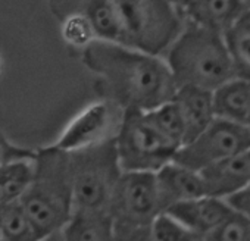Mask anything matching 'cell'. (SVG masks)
<instances>
[{
  "instance_id": "20",
  "label": "cell",
  "mask_w": 250,
  "mask_h": 241,
  "mask_svg": "<svg viewBox=\"0 0 250 241\" xmlns=\"http://www.w3.org/2000/svg\"><path fill=\"white\" fill-rule=\"evenodd\" d=\"M147 115L155 127L178 149L184 144V122L174 100L147 110Z\"/></svg>"
},
{
  "instance_id": "9",
  "label": "cell",
  "mask_w": 250,
  "mask_h": 241,
  "mask_svg": "<svg viewBox=\"0 0 250 241\" xmlns=\"http://www.w3.org/2000/svg\"><path fill=\"white\" fill-rule=\"evenodd\" d=\"M122 116L124 109L109 99L94 103L72 120L53 146L71 152L115 139Z\"/></svg>"
},
{
  "instance_id": "10",
  "label": "cell",
  "mask_w": 250,
  "mask_h": 241,
  "mask_svg": "<svg viewBox=\"0 0 250 241\" xmlns=\"http://www.w3.org/2000/svg\"><path fill=\"white\" fill-rule=\"evenodd\" d=\"M165 212L197 234L200 240H205V237L232 212V207L227 199L205 194L178 201L169 206Z\"/></svg>"
},
{
  "instance_id": "27",
  "label": "cell",
  "mask_w": 250,
  "mask_h": 241,
  "mask_svg": "<svg viewBox=\"0 0 250 241\" xmlns=\"http://www.w3.org/2000/svg\"><path fill=\"white\" fill-rule=\"evenodd\" d=\"M244 2V5H246V8H247V11L250 12V0H243Z\"/></svg>"
},
{
  "instance_id": "8",
  "label": "cell",
  "mask_w": 250,
  "mask_h": 241,
  "mask_svg": "<svg viewBox=\"0 0 250 241\" xmlns=\"http://www.w3.org/2000/svg\"><path fill=\"white\" fill-rule=\"evenodd\" d=\"M250 150V130L244 124L216 118L193 140L183 144L172 161L196 171Z\"/></svg>"
},
{
  "instance_id": "17",
  "label": "cell",
  "mask_w": 250,
  "mask_h": 241,
  "mask_svg": "<svg viewBox=\"0 0 250 241\" xmlns=\"http://www.w3.org/2000/svg\"><path fill=\"white\" fill-rule=\"evenodd\" d=\"M34 175V155L0 165V206L20 200Z\"/></svg>"
},
{
  "instance_id": "21",
  "label": "cell",
  "mask_w": 250,
  "mask_h": 241,
  "mask_svg": "<svg viewBox=\"0 0 250 241\" xmlns=\"http://www.w3.org/2000/svg\"><path fill=\"white\" fill-rule=\"evenodd\" d=\"M150 240L156 241H199L200 237L184 226L167 212L159 213L152 222Z\"/></svg>"
},
{
  "instance_id": "15",
  "label": "cell",
  "mask_w": 250,
  "mask_h": 241,
  "mask_svg": "<svg viewBox=\"0 0 250 241\" xmlns=\"http://www.w3.org/2000/svg\"><path fill=\"white\" fill-rule=\"evenodd\" d=\"M216 118L238 124H247L250 115V80L232 77L212 91Z\"/></svg>"
},
{
  "instance_id": "7",
  "label": "cell",
  "mask_w": 250,
  "mask_h": 241,
  "mask_svg": "<svg viewBox=\"0 0 250 241\" xmlns=\"http://www.w3.org/2000/svg\"><path fill=\"white\" fill-rule=\"evenodd\" d=\"M115 146L119 166L125 172H156L178 150L155 127L147 112L139 109L124 110Z\"/></svg>"
},
{
  "instance_id": "23",
  "label": "cell",
  "mask_w": 250,
  "mask_h": 241,
  "mask_svg": "<svg viewBox=\"0 0 250 241\" xmlns=\"http://www.w3.org/2000/svg\"><path fill=\"white\" fill-rule=\"evenodd\" d=\"M62 22H63L62 34H63L65 40L69 41L72 46L84 47L91 40L96 39L91 24L88 22V20L84 15H80V14L71 15L66 20H63Z\"/></svg>"
},
{
  "instance_id": "2",
  "label": "cell",
  "mask_w": 250,
  "mask_h": 241,
  "mask_svg": "<svg viewBox=\"0 0 250 241\" xmlns=\"http://www.w3.org/2000/svg\"><path fill=\"white\" fill-rule=\"evenodd\" d=\"M20 201L40 240L59 235L74 210L69 152L56 146L39 150L31 184Z\"/></svg>"
},
{
  "instance_id": "28",
  "label": "cell",
  "mask_w": 250,
  "mask_h": 241,
  "mask_svg": "<svg viewBox=\"0 0 250 241\" xmlns=\"http://www.w3.org/2000/svg\"><path fill=\"white\" fill-rule=\"evenodd\" d=\"M247 127H249V130H250V115H249V119H247V124H246Z\"/></svg>"
},
{
  "instance_id": "24",
  "label": "cell",
  "mask_w": 250,
  "mask_h": 241,
  "mask_svg": "<svg viewBox=\"0 0 250 241\" xmlns=\"http://www.w3.org/2000/svg\"><path fill=\"white\" fill-rule=\"evenodd\" d=\"M227 201L234 210L240 212L241 215L250 219V184L241 188L240 191L234 193L232 196L227 197Z\"/></svg>"
},
{
  "instance_id": "1",
  "label": "cell",
  "mask_w": 250,
  "mask_h": 241,
  "mask_svg": "<svg viewBox=\"0 0 250 241\" xmlns=\"http://www.w3.org/2000/svg\"><path fill=\"white\" fill-rule=\"evenodd\" d=\"M83 62L102 78L104 97L124 110H152L171 101L178 88L165 59L113 41L91 40Z\"/></svg>"
},
{
  "instance_id": "25",
  "label": "cell",
  "mask_w": 250,
  "mask_h": 241,
  "mask_svg": "<svg viewBox=\"0 0 250 241\" xmlns=\"http://www.w3.org/2000/svg\"><path fill=\"white\" fill-rule=\"evenodd\" d=\"M28 152H22V150H17V149H11L8 144L0 143V165L12 161V159H20V158H27V156H18V155H25ZM33 156V155H31Z\"/></svg>"
},
{
  "instance_id": "22",
  "label": "cell",
  "mask_w": 250,
  "mask_h": 241,
  "mask_svg": "<svg viewBox=\"0 0 250 241\" xmlns=\"http://www.w3.org/2000/svg\"><path fill=\"white\" fill-rule=\"evenodd\" d=\"M206 241H250V219L234 210L206 237Z\"/></svg>"
},
{
  "instance_id": "5",
  "label": "cell",
  "mask_w": 250,
  "mask_h": 241,
  "mask_svg": "<svg viewBox=\"0 0 250 241\" xmlns=\"http://www.w3.org/2000/svg\"><path fill=\"white\" fill-rule=\"evenodd\" d=\"M113 240H150L155 218L164 212L155 172L122 171L107 207Z\"/></svg>"
},
{
  "instance_id": "14",
  "label": "cell",
  "mask_w": 250,
  "mask_h": 241,
  "mask_svg": "<svg viewBox=\"0 0 250 241\" xmlns=\"http://www.w3.org/2000/svg\"><path fill=\"white\" fill-rule=\"evenodd\" d=\"M247 12L243 0H188L183 8L186 20L221 34Z\"/></svg>"
},
{
  "instance_id": "29",
  "label": "cell",
  "mask_w": 250,
  "mask_h": 241,
  "mask_svg": "<svg viewBox=\"0 0 250 241\" xmlns=\"http://www.w3.org/2000/svg\"><path fill=\"white\" fill-rule=\"evenodd\" d=\"M0 240H2V229H0Z\"/></svg>"
},
{
  "instance_id": "6",
  "label": "cell",
  "mask_w": 250,
  "mask_h": 241,
  "mask_svg": "<svg viewBox=\"0 0 250 241\" xmlns=\"http://www.w3.org/2000/svg\"><path fill=\"white\" fill-rule=\"evenodd\" d=\"M69 163L74 210H107L112 191L122 174L115 139L71 150Z\"/></svg>"
},
{
  "instance_id": "13",
  "label": "cell",
  "mask_w": 250,
  "mask_h": 241,
  "mask_svg": "<svg viewBox=\"0 0 250 241\" xmlns=\"http://www.w3.org/2000/svg\"><path fill=\"white\" fill-rule=\"evenodd\" d=\"M172 100L177 103L184 122V144L199 136L215 119L212 91L209 90L183 85L177 88Z\"/></svg>"
},
{
  "instance_id": "12",
  "label": "cell",
  "mask_w": 250,
  "mask_h": 241,
  "mask_svg": "<svg viewBox=\"0 0 250 241\" xmlns=\"http://www.w3.org/2000/svg\"><path fill=\"white\" fill-rule=\"evenodd\" d=\"M155 177L164 212L178 201L196 199L206 194L200 172L180 165L174 161L158 169L155 172Z\"/></svg>"
},
{
  "instance_id": "16",
  "label": "cell",
  "mask_w": 250,
  "mask_h": 241,
  "mask_svg": "<svg viewBox=\"0 0 250 241\" xmlns=\"http://www.w3.org/2000/svg\"><path fill=\"white\" fill-rule=\"evenodd\" d=\"M58 237L68 241L113 240L112 216L109 210H74Z\"/></svg>"
},
{
  "instance_id": "26",
  "label": "cell",
  "mask_w": 250,
  "mask_h": 241,
  "mask_svg": "<svg viewBox=\"0 0 250 241\" xmlns=\"http://www.w3.org/2000/svg\"><path fill=\"white\" fill-rule=\"evenodd\" d=\"M171 2H172V3H175L178 8H181V9H183V8L186 6V3L188 2V0H171Z\"/></svg>"
},
{
  "instance_id": "18",
  "label": "cell",
  "mask_w": 250,
  "mask_h": 241,
  "mask_svg": "<svg viewBox=\"0 0 250 241\" xmlns=\"http://www.w3.org/2000/svg\"><path fill=\"white\" fill-rule=\"evenodd\" d=\"M222 36L235 75L250 80V12L240 18Z\"/></svg>"
},
{
  "instance_id": "11",
  "label": "cell",
  "mask_w": 250,
  "mask_h": 241,
  "mask_svg": "<svg viewBox=\"0 0 250 241\" xmlns=\"http://www.w3.org/2000/svg\"><path fill=\"white\" fill-rule=\"evenodd\" d=\"M199 172L208 196L227 199L250 184V150L222 159Z\"/></svg>"
},
{
  "instance_id": "3",
  "label": "cell",
  "mask_w": 250,
  "mask_h": 241,
  "mask_svg": "<svg viewBox=\"0 0 250 241\" xmlns=\"http://www.w3.org/2000/svg\"><path fill=\"white\" fill-rule=\"evenodd\" d=\"M165 55L177 87L193 85L213 91L235 77L224 36L188 20Z\"/></svg>"
},
{
  "instance_id": "19",
  "label": "cell",
  "mask_w": 250,
  "mask_h": 241,
  "mask_svg": "<svg viewBox=\"0 0 250 241\" xmlns=\"http://www.w3.org/2000/svg\"><path fill=\"white\" fill-rule=\"evenodd\" d=\"M0 229H2V240L6 241L40 240L20 200H12L0 206Z\"/></svg>"
},
{
  "instance_id": "4",
  "label": "cell",
  "mask_w": 250,
  "mask_h": 241,
  "mask_svg": "<svg viewBox=\"0 0 250 241\" xmlns=\"http://www.w3.org/2000/svg\"><path fill=\"white\" fill-rule=\"evenodd\" d=\"M119 44L149 55H164L181 33L186 17L171 0H115Z\"/></svg>"
}]
</instances>
